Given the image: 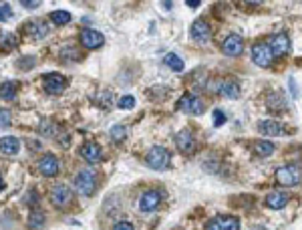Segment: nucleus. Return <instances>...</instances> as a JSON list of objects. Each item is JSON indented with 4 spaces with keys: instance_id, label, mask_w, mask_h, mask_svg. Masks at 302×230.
<instances>
[{
    "instance_id": "1",
    "label": "nucleus",
    "mask_w": 302,
    "mask_h": 230,
    "mask_svg": "<svg viewBox=\"0 0 302 230\" xmlns=\"http://www.w3.org/2000/svg\"><path fill=\"white\" fill-rule=\"evenodd\" d=\"M276 182L280 186H298L302 182V164L292 162L276 170Z\"/></svg>"
},
{
    "instance_id": "2",
    "label": "nucleus",
    "mask_w": 302,
    "mask_h": 230,
    "mask_svg": "<svg viewBox=\"0 0 302 230\" xmlns=\"http://www.w3.org/2000/svg\"><path fill=\"white\" fill-rule=\"evenodd\" d=\"M145 162H147V166H149L151 170H159L161 172V170H167L169 168L171 154L163 146H153L149 152H147V156H145Z\"/></svg>"
},
{
    "instance_id": "3",
    "label": "nucleus",
    "mask_w": 302,
    "mask_h": 230,
    "mask_svg": "<svg viewBox=\"0 0 302 230\" xmlns=\"http://www.w3.org/2000/svg\"><path fill=\"white\" fill-rule=\"evenodd\" d=\"M75 188L81 196H93V192L97 190V174L91 168L81 170L75 176Z\"/></svg>"
},
{
    "instance_id": "4",
    "label": "nucleus",
    "mask_w": 302,
    "mask_h": 230,
    "mask_svg": "<svg viewBox=\"0 0 302 230\" xmlns=\"http://www.w3.org/2000/svg\"><path fill=\"white\" fill-rule=\"evenodd\" d=\"M49 200L56 208H65L73 202V190L67 184H54L49 192Z\"/></svg>"
},
{
    "instance_id": "5",
    "label": "nucleus",
    "mask_w": 302,
    "mask_h": 230,
    "mask_svg": "<svg viewBox=\"0 0 302 230\" xmlns=\"http://www.w3.org/2000/svg\"><path fill=\"white\" fill-rule=\"evenodd\" d=\"M177 105H179V109H182L184 113H190V115H201L203 109H205L203 101H201L198 95H194V93H186V95L179 99Z\"/></svg>"
},
{
    "instance_id": "6",
    "label": "nucleus",
    "mask_w": 302,
    "mask_h": 230,
    "mask_svg": "<svg viewBox=\"0 0 302 230\" xmlns=\"http://www.w3.org/2000/svg\"><path fill=\"white\" fill-rule=\"evenodd\" d=\"M272 49H270V45H266V43H260V45H254L252 47V61L258 65V67H268L270 63H272Z\"/></svg>"
},
{
    "instance_id": "7",
    "label": "nucleus",
    "mask_w": 302,
    "mask_h": 230,
    "mask_svg": "<svg viewBox=\"0 0 302 230\" xmlns=\"http://www.w3.org/2000/svg\"><path fill=\"white\" fill-rule=\"evenodd\" d=\"M270 49H272V55L274 57H284L290 53V39L286 33H278L270 39Z\"/></svg>"
},
{
    "instance_id": "8",
    "label": "nucleus",
    "mask_w": 302,
    "mask_h": 230,
    "mask_svg": "<svg viewBox=\"0 0 302 230\" xmlns=\"http://www.w3.org/2000/svg\"><path fill=\"white\" fill-rule=\"evenodd\" d=\"M79 41L87 49H99V47H103V43H105V37L101 35L99 31H95V28H83Z\"/></svg>"
},
{
    "instance_id": "9",
    "label": "nucleus",
    "mask_w": 302,
    "mask_h": 230,
    "mask_svg": "<svg viewBox=\"0 0 302 230\" xmlns=\"http://www.w3.org/2000/svg\"><path fill=\"white\" fill-rule=\"evenodd\" d=\"M79 154H81V158H83L87 164H99L101 160H103V152H101L99 143H95V141L83 143L81 150H79Z\"/></svg>"
},
{
    "instance_id": "10",
    "label": "nucleus",
    "mask_w": 302,
    "mask_h": 230,
    "mask_svg": "<svg viewBox=\"0 0 302 230\" xmlns=\"http://www.w3.org/2000/svg\"><path fill=\"white\" fill-rule=\"evenodd\" d=\"M37 170L43 174L45 178H52V176H56L58 170H61V164H58V160H56V156H43L41 160H39V164H37Z\"/></svg>"
},
{
    "instance_id": "11",
    "label": "nucleus",
    "mask_w": 302,
    "mask_h": 230,
    "mask_svg": "<svg viewBox=\"0 0 302 230\" xmlns=\"http://www.w3.org/2000/svg\"><path fill=\"white\" fill-rule=\"evenodd\" d=\"M65 85H67V81H65V77L58 75V73H50V75H47V77L43 79V87H45V91L50 93V95L63 93V91H65Z\"/></svg>"
},
{
    "instance_id": "12",
    "label": "nucleus",
    "mask_w": 302,
    "mask_h": 230,
    "mask_svg": "<svg viewBox=\"0 0 302 230\" xmlns=\"http://www.w3.org/2000/svg\"><path fill=\"white\" fill-rule=\"evenodd\" d=\"M190 35H192V39L196 41V43H207L209 39H212V28H209V24L205 22V20H201L198 18L194 24H192V28H190Z\"/></svg>"
},
{
    "instance_id": "13",
    "label": "nucleus",
    "mask_w": 302,
    "mask_h": 230,
    "mask_svg": "<svg viewBox=\"0 0 302 230\" xmlns=\"http://www.w3.org/2000/svg\"><path fill=\"white\" fill-rule=\"evenodd\" d=\"M159 202H161V192H157V190H147V192H143L141 198H139V210H141V212H153V210L159 206Z\"/></svg>"
},
{
    "instance_id": "14",
    "label": "nucleus",
    "mask_w": 302,
    "mask_h": 230,
    "mask_svg": "<svg viewBox=\"0 0 302 230\" xmlns=\"http://www.w3.org/2000/svg\"><path fill=\"white\" fill-rule=\"evenodd\" d=\"M175 146H177V150H179L182 154L190 156V154H194V150H196V139H194V135H192L188 129H182V131L175 135Z\"/></svg>"
},
{
    "instance_id": "15",
    "label": "nucleus",
    "mask_w": 302,
    "mask_h": 230,
    "mask_svg": "<svg viewBox=\"0 0 302 230\" xmlns=\"http://www.w3.org/2000/svg\"><path fill=\"white\" fill-rule=\"evenodd\" d=\"M205 230H240V222L234 216H216L209 220Z\"/></svg>"
},
{
    "instance_id": "16",
    "label": "nucleus",
    "mask_w": 302,
    "mask_h": 230,
    "mask_svg": "<svg viewBox=\"0 0 302 230\" xmlns=\"http://www.w3.org/2000/svg\"><path fill=\"white\" fill-rule=\"evenodd\" d=\"M222 51H224L228 57H238V55H242V51H244V41H242V37H238V35L226 37V41H224V45H222Z\"/></svg>"
},
{
    "instance_id": "17",
    "label": "nucleus",
    "mask_w": 302,
    "mask_h": 230,
    "mask_svg": "<svg viewBox=\"0 0 302 230\" xmlns=\"http://www.w3.org/2000/svg\"><path fill=\"white\" fill-rule=\"evenodd\" d=\"M0 152L4 156H16L20 152V139L18 137H12V135L0 137Z\"/></svg>"
},
{
    "instance_id": "18",
    "label": "nucleus",
    "mask_w": 302,
    "mask_h": 230,
    "mask_svg": "<svg viewBox=\"0 0 302 230\" xmlns=\"http://www.w3.org/2000/svg\"><path fill=\"white\" fill-rule=\"evenodd\" d=\"M24 31H26V35H28L33 41H43V39L47 37V33H49L47 24H45V22H39V20H33V22H28Z\"/></svg>"
},
{
    "instance_id": "19",
    "label": "nucleus",
    "mask_w": 302,
    "mask_h": 230,
    "mask_svg": "<svg viewBox=\"0 0 302 230\" xmlns=\"http://www.w3.org/2000/svg\"><path fill=\"white\" fill-rule=\"evenodd\" d=\"M258 131H260L262 135L274 137V135H280V133L284 131V127H282L278 121H274V119H264V121H260V125H258Z\"/></svg>"
},
{
    "instance_id": "20",
    "label": "nucleus",
    "mask_w": 302,
    "mask_h": 230,
    "mask_svg": "<svg viewBox=\"0 0 302 230\" xmlns=\"http://www.w3.org/2000/svg\"><path fill=\"white\" fill-rule=\"evenodd\" d=\"M288 204V194L286 192H270L266 196V206L272 210H280Z\"/></svg>"
},
{
    "instance_id": "21",
    "label": "nucleus",
    "mask_w": 302,
    "mask_h": 230,
    "mask_svg": "<svg viewBox=\"0 0 302 230\" xmlns=\"http://www.w3.org/2000/svg\"><path fill=\"white\" fill-rule=\"evenodd\" d=\"M220 93L228 99H236L240 95V85L234 81V79H226L220 83Z\"/></svg>"
},
{
    "instance_id": "22",
    "label": "nucleus",
    "mask_w": 302,
    "mask_h": 230,
    "mask_svg": "<svg viewBox=\"0 0 302 230\" xmlns=\"http://www.w3.org/2000/svg\"><path fill=\"white\" fill-rule=\"evenodd\" d=\"M14 97H16V83H12V81L2 83V85H0V99L12 101Z\"/></svg>"
},
{
    "instance_id": "23",
    "label": "nucleus",
    "mask_w": 302,
    "mask_h": 230,
    "mask_svg": "<svg viewBox=\"0 0 302 230\" xmlns=\"http://www.w3.org/2000/svg\"><path fill=\"white\" fill-rule=\"evenodd\" d=\"M254 152H256L258 156L266 158V156H270V154L274 152V143H270V141H264V139H258V141L254 143Z\"/></svg>"
},
{
    "instance_id": "24",
    "label": "nucleus",
    "mask_w": 302,
    "mask_h": 230,
    "mask_svg": "<svg viewBox=\"0 0 302 230\" xmlns=\"http://www.w3.org/2000/svg\"><path fill=\"white\" fill-rule=\"evenodd\" d=\"M28 228L31 230H39V228H43L45 226V214L41 212V210H35L31 216H28Z\"/></svg>"
},
{
    "instance_id": "25",
    "label": "nucleus",
    "mask_w": 302,
    "mask_h": 230,
    "mask_svg": "<svg viewBox=\"0 0 302 230\" xmlns=\"http://www.w3.org/2000/svg\"><path fill=\"white\" fill-rule=\"evenodd\" d=\"M49 18L54 22V24H69L71 20H73V16H71V12H67V10H54V12H50Z\"/></svg>"
},
{
    "instance_id": "26",
    "label": "nucleus",
    "mask_w": 302,
    "mask_h": 230,
    "mask_svg": "<svg viewBox=\"0 0 302 230\" xmlns=\"http://www.w3.org/2000/svg\"><path fill=\"white\" fill-rule=\"evenodd\" d=\"M165 65L169 67V69H173L175 73H182L184 71V61H182V57H177L175 53H169V55H165Z\"/></svg>"
},
{
    "instance_id": "27",
    "label": "nucleus",
    "mask_w": 302,
    "mask_h": 230,
    "mask_svg": "<svg viewBox=\"0 0 302 230\" xmlns=\"http://www.w3.org/2000/svg\"><path fill=\"white\" fill-rule=\"evenodd\" d=\"M16 47V37L12 33H2L0 35V49L2 51H12Z\"/></svg>"
},
{
    "instance_id": "28",
    "label": "nucleus",
    "mask_w": 302,
    "mask_h": 230,
    "mask_svg": "<svg viewBox=\"0 0 302 230\" xmlns=\"http://www.w3.org/2000/svg\"><path fill=\"white\" fill-rule=\"evenodd\" d=\"M109 135H111V139L115 143H121L127 137V129H125V125H113L111 131H109Z\"/></svg>"
},
{
    "instance_id": "29",
    "label": "nucleus",
    "mask_w": 302,
    "mask_h": 230,
    "mask_svg": "<svg viewBox=\"0 0 302 230\" xmlns=\"http://www.w3.org/2000/svg\"><path fill=\"white\" fill-rule=\"evenodd\" d=\"M119 107H121V109H133V107H135V97H133V95H125V97H121Z\"/></svg>"
},
{
    "instance_id": "30",
    "label": "nucleus",
    "mask_w": 302,
    "mask_h": 230,
    "mask_svg": "<svg viewBox=\"0 0 302 230\" xmlns=\"http://www.w3.org/2000/svg\"><path fill=\"white\" fill-rule=\"evenodd\" d=\"M54 129H56V127H54L50 121H43V123H41V127H39L41 135H47V137H50V135L54 133Z\"/></svg>"
},
{
    "instance_id": "31",
    "label": "nucleus",
    "mask_w": 302,
    "mask_h": 230,
    "mask_svg": "<svg viewBox=\"0 0 302 230\" xmlns=\"http://www.w3.org/2000/svg\"><path fill=\"white\" fill-rule=\"evenodd\" d=\"M12 121V115L8 109H0V127H8Z\"/></svg>"
},
{
    "instance_id": "32",
    "label": "nucleus",
    "mask_w": 302,
    "mask_h": 230,
    "mask_svg": "<svg viewBox=\"0 0 302 230\" xmlns=\"http://www.w3.org/2000/svg\"><path fill=\"white\" fill-rule=\"evenodd\" d=\"M10 16H12V8H10L8 4H2V6H0V22L8 20Z\"/></svg>"
},
{
    "instance_id": "33",
    "label": "nucleus",
    "mask_w": 302,
    "mask_h": 230,
    "mask_svg": "<svg viewBox=\"0 0 302 230\" xmlns=\"http://www.w3.org/2000/svg\"><path fill=\"white\" fill-rule=\"evenodd\" d=\"M224 123H226V115L222 113L220 109H216V111H214V125L220 127V125H224Z\"/></svg>"
},
{
    "instance_id": "34",
    "label": "nucleus",
    "mask_w": 302,
    "mask_h": 230,
    "mask_svg": "<svg viewBox=\"0 0 302 230\" xmlns=\"http://www.w3.org/2000/svg\"><path fill=\"white\" fill-rule=\"evenodd\" d=\"M113 230H135V228H133L131 222H125V220H123V222H117V224L113 226Z\"/></svg>"
},
{
    "instance_id": "35",
    "label": "nucleus",
    "mask_w": 302,
    "mask_h": 230,
    "mask_svg": "<svg viewBox=\"0 0 302 230\" xmlns=\"http://www.w3.org/2000/svg\"><path fill=\"white\" fill-rule=\"evenodd\" d=\"M20 4H22V6H26V8H37V6H41V2H39V0H22Z\"/></svg>"
},
{
    "instance_id": "36",
    "label": "nucleus",
    "mask_w": 302,
    "mask_h": 230,
    "mask_svg": "<svg viewBox=\"0 0 302 230\" xmlns=\"http://www.w3.org/2000/svg\"><path fill=\"white\" fill-rule=\"evenodd\" d=\"M186 4H188V6H192V8H196V6H200L201 2H200V0H188Z\"/></svg>"
},
{
    "instance_id": "37",
    "label": "nucleus",
    "mask_w": 302,
    "mask_h": 230,
    "mask_svg": "<svg viewBox=\"0 0 302 230\" xmlns=\"http://www.w3.org/2000/svg\"><path fill=\"white\" fill-rule=\"evenodd\" d=\"M252 230H266V228H262V226H256V228H252Z\"/></svg>"
},
{
    "instance_id": "38",
    "label": "nucleus",
    "mask_w": 302,
    "mask_h": 230,
    "mask_svg": "<svg viewBox=\"0 0 302 230\" xmlns=\"http://www.w3.org/2000/svg\"><path fill=\"white\" fill-rule=\"evenodd\" d=\"M0 188H4V182H2V180H0Z\"/></svg>"
}]
</instances>
